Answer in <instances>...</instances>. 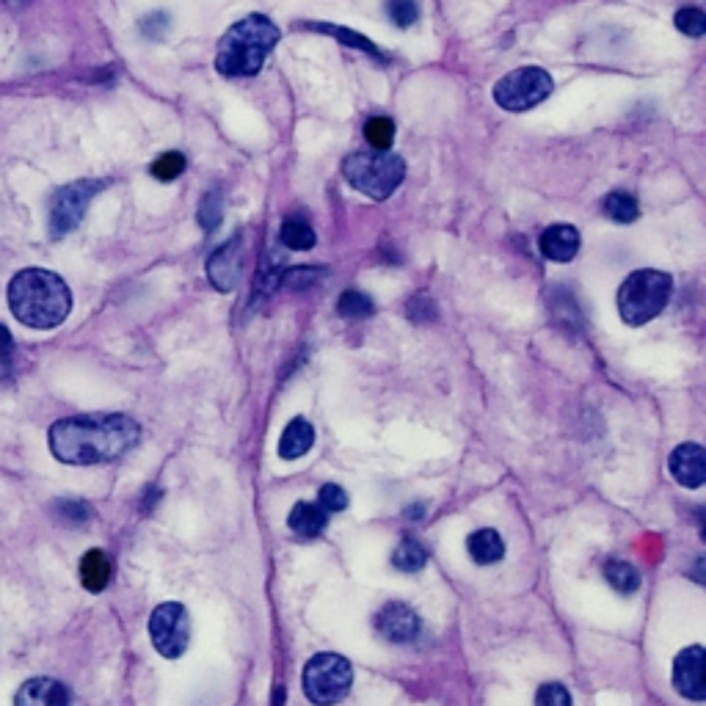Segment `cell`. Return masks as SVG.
<instances>
[{
  "instance_id": "6da1fadb",
  "label": "cell",
  "mask_w": 706,
  "mask_h": 706,
  "mask_svg": "<svg viewBox=\"0 0 706 706\" xmlns=\"http://www.w3.org/2000/svg\"><path fill=\"white\" fill-rule=\"evenodd\" d=\"M141 425L127 414H78L58 420L50 433V453L69 467L111 464L133 450Z\"/></svg>"
},
{
  "instance_id": "7a4b0ae2",
  "label": "cell",
  "mask_w": 706,
  "mask_h": 706,
  "mask_svg": "<svg viewBox=\"0 0 706 706\" xmlns=\"http://www.w3.org/2000/svg\"><path fill=\"white\" fill-rule=\"evenodd\" d=\"M6 298L14 318L28 329H56L72 309L67 282L45 268H25L14 274Z\"/></svg>"
},
{
  "instance_id": "3957f363",
  "label": "cell",
  "mask_w": 706,
  "mask_h": 706,
  "mask_svg": "<svg viewBox=\"0 0 706 706\" xmlns=\"http://www.w3.org/2000/svg\"><path fill=\"white\" fill-rule=\"evenodd\" d=\"M279 28L262 14H249L221 36L216 69L227 78H251L265 67V58L279 42Z\"/></svg>"
},
{
  "instance_id": "277c9868",
  "label": "cell",
  "mask_w": 706,
  "mask_h": 706,
  "mask_svg": "<svg viewBox=\"0 0 706 706\" xmlns=\"http://www.w3.org/2000/svg\"><path fill=\"white\" fill-rule=\"evenodd\" d=\"M673 296V279L654 268H643L624 279L618 287V315L627 326H643L668 307Z\"/></svg>"
},
{
  "instance_id": "5b68a950",
  "label": "cell",
  "mask_w": 706,
  "mask_h": 706,
  "mask_svg": "<svg viewBox=\"0 0 706 706\" xmlns=\"http://www.w3.org/2000/svg\"><path fill=\"white\" fill-rule=\"evenodd\" d=\"M342 174L353 191L370 199H389L406 177V163L395 152H353L342 160Z\"/></svg>"
},
{
  "instance_id": "8992f818",
  "label": "cell",
  "mask_w": 706,
  "mask_h": 706,
  "mask_svg": "<svg viewBox=\"0 0 706 706\" xmlns=\"http://www.w3.org/2000/svg\"><path fill=\"white\" fill-rule=\"evenodd\" d=\"M301 684H304V695L309 698V704H315V706L340 704L353 684L351 662L345 660L342 654L320 651V654H315V657L304 665Z\"/></svg>"
},
{
  "instance_id": "52a82bcc",
  "label": "cell",
  "mask_w": 706,
  "mask_h": 706,
  "mask_svg": "<svg viewBox=\"0 0 706 706\" xmlns=\"http://www.w3.org/2000/svg\"><path fill=\"white\" fill-rule=\"evenodd\" d=\"M552 89H555V80H552L547 69L519 67L497 80L494 103L505 108V111L522 114V111H530V108L544 103L552 94Z\"/></svg>"
},
{
  "instance_id": "ba28073f",
  "label": "cell",
  "mask_w": 706,
  "mask_h": 706,
  "mask_svg": "<svg viewBox=\"0 0 706 706\" xmlns=\"http://www.w3.org/2000/svg\"><path fill=\"white\" fill-rule=\"evenodd\" d=\"M105 180H78L64 188H58L50 196V238H67L72 229L80 227V221L86 216V210L92 205V199L105 188Z\"/></svg>"
},
{
  "instance_id": "9c48e42d",
  "label": "cell",
  "mask_w": 706,
  "mask_h": 706,
  "mask_svg": "<svg viewBox=\"0 0 706 706\" xmlns=\"http://www.w3.org/2000/svg\"><path fill=\"white\" fill-rule=\"evenodd\" d=\"M149 638L160 657L166 660L183 657L191 640V618L183 604L166 602L155 607L149 615Z\"/></svg>"
},
{
  "instance_id": "30bf717a",
  "label": "cell",
  "mask_w": 706,
  "mask_h": 706,
  "mask_svg": "<svg viewBox=\"0 0 706 706\" xmlns=\"http://www.w3.org/2000/svg\"><path fill=\"white\" fill-rule=\"evenodd\" d=\"M673 687L690 701L706 698V651L704 646H687L673 662Z\"/></svg>"
},
{
  "instance_id": "8fae6325",
  "label": "cell",
  "mask_w": 706,
  "mask_h": 706,
  "mask_svg": "<svg viewBox=\"0 0 706 706\" xmlns=\"http://www.w3.org/2000/svg\"><path fill=\"white\" fill-rule=\"evenodd\" d=\"M243 274V235H232L227 243H221V249H216L207 260V279L213 282L216 290H235Z\"/></svg>"
},
{
  "instance_id": "7c38bea8",
  "label": "cell",
  "mask_w": 706,
  "mask_h": 706,
  "mask_svg": "<svg viewBox=\"0 0 706 706\" xmlns=\"http://www.w3.org/2000/svg\"><path fill=\"white\" fill-rule=\"evenodd\" d=\"M376 632L389 643H411L417 640L422 629L420 615L411 610L409 604L389 602L376 613Z\"/></svg>"
},
{
  "instance_id": "4fadbf2b",
  "label": "cell",
  "mask_w": 706,
  "mask_h": 706,
  "mask_svg": "<svg viewBox=\"0 0 706 706\" xmlns=\"http://www.w3.org/2000/svg\"><path fill=\"white\" fill-rule=\"evenodd\" d=\"M668 469L679 486L701 489L706 483V450L695 442H684L671 453Z\"/></svg>"
},
{
  "instance_id": "5bb4252c",
  "label": "cell",
  "mask_w": 706,
  "mask_h": 706,
  "mask_svg": "<svg viewBox=\"0 0 706 706\" xmlns=\"http://www.w3.org/2000/svg\"><path fill=\"white\" fill-rule=\"evenodd\" d=\"M69 690L58 679L50 676H36L17 690L14 706H67Z\"/></svg>"
},
{
  "instance_id": "9a60e30c",
  "label": "cell",
  "mask_w": 706,
  "mask_h": 706,
  "mask_svg": "<svg viewBox=\"0 0 706 706\" xmlns=\"http://www.w3.org/2000/svg\"><path fill=\"white\" fill-rule=\"evenodd\" d=\"M580 232L571 227V224H555V227L544 229V235L538 240L541 254L552 262H569L577 257L580 251Z\"/></svg>"
},
{
  "instance_id": "2e32d148",
  "label": "cell",
  "mask_w": 706,
  "mask_h": 706,
  "mask_svg": "<svg viewBox=\"0 0 706 706\" xmlns=\"http://www.w3.org/2000/svg\"><path fill=\"white\" fill-rule=\"evenodd\" d=\"M315 445V428L312 422L304 420V417H296V420L287 422V428L282 431V439H279V456L285 461H296V458L307 456L309 450Z\"/></svg>"
},
{
  "instance_id": "e0dca14e",
  "label": "cell",
  "mask_w": 706,
  "mask_h": 706,
  "mask_svg": "<svg viewBox=\"0 0 706 706\" xmlns=\"http://www.w3.org/2000/svg\"><path fill=\"white\" fill-rule=\"evenodd\" d=\"M326 519H329V513L323 511L318 502H296L287 516V527L298 538H315L326 530Z\"/></svg>"
},
{
  "instance_id": "ac0fdd59",
  "label": "cell",
  "mask_w": 706,
  "mask_h": 706,
  "mask_svg": "<svg viewBox=\"0 0 706 706\" xmlns=\"http://www.w3.org/2000/svg\"><path fill=\"white\" fill-rule=\"evenodd\" d=\"M467 552L469 558L475 560L478 566H491V563H500L502 555H505V544L497 530L491 527H483V530H475L472 536L467 538Z\"/></svg>"
},
{
  "instance_id": "d6986e66",
  "label": "cell",
  "mask_w": 706,
  "mask_h": 706,
  "mask_svg": "<svg viewBox=\"0 0 706 706\" xmlns=\"http://www.w3.org/2000/svg\"><path fill=\"white\" fill-rule=\"evenodd\" d=\"M285 274V257L279 249L262 251L260 268H257V279H254V298H268L274 293V287L282 282Z\"/></svg>"
},
{
  "instance_id": "ffe728a7",
  "label": "cell",
  "mask_w": 706,
  "mask_h": 706,
  "mask_svg": "<svg viewBox=\"0 0 706 706\" xmlns=\"http://www.w3.org/2000/svg\"><path fill=\"white\" fill-rule=\"evenodd\" d=\"M111 580V563L105 558L103 549H89L80 560V582L83 588L92 593L105 591V585Z\"/></svg>"
},
{
  "instance_id": "44dd1931",
  "label": "cell",
  "mask_w": 706,
  "mask_h": 706,
  "mask_svg": "<svg viewBox=\"0 0 706 706\" xmlns=\"http://www.w3.org/2000/svg\"><path fill=\"white\" fill-rule=\"evenodd\" d=\"M279 240L282 246L293 251H307L315 246V229L309 227V221L304 216H287L282 229H279Z\"/></svg>"
},
{
  "instance_id": "7402d4cb",
  "label": "cell",
  "mask_w": 706,
  "mask_h": 706,
  "mask_svg": "<svg viewBox=\"0 0 706 706\" xmlns=\"http://www.w3.org/2000/svg\"><path fill=\"white\" fill-rule=\"evenodd\" d=\"M307 28H312V31H320V34L334 36V39H340L345 47H353V50H362V53H367V56L387 61V56L378 50V45H373L367 36L356 34V31H348V28H340V25H329V23H307Z\"/></svg>"
},
{
  "instance_id": "603a6c76",
  "label": "cell",
  "mask_w": 706,
  "mask_h": 706,
  "mask_svg": "<svg viewBox=\"0 0 706 706\" xmlns=\"http://www.w3.org/2000/svg\"><path fill=\"white\" fill-rule=\"evenodd\" d=\"M604 577H607V582L613 585L615 591L624 593V596H632V593H638L640 588L638 569H635L632 563H627V560H607V563H604Z\"/></svg>"
},
{
  "instance_id": "cb8c5ba5",
  "label": "cell",
  "mask_w": 706,
  "mask_h": 706,
  "mask_svg": "<svg viewBox=\"0 0 706 706\" xmlns=\"http://www.w3.org/2000/svg\"><path fill=\"white\" fill-rule=\"evenodd\" d=\"M425 560H428V552H425V547H422L420 541H414V538H403L398 547H395V552H392V566L398 571H403V574L420 571L422 566H425Z\"/></svg>"
},
{
  "instance_id": "d4e9b609",
  "label": "cell",
  "mask_w": 706,
  "mask_h": 706,
  "mask_svg": "<svg viewBox=\"0 0 706 706\" xmlns=\"http://www.w3.org/2000/svg\"><path fill=\"white\" fill-rule=\"evenodd\" d=\"M602 210H604V216L613 218V221H618V224H632V221H638L640 216L638 199H635L632 194H627V191H615V194L607 196Z\"/></svg>"
},
{
  "instance_id": "484cf974",
  "label": "cell",
  "mask_w": 706,
  "mask_h": 706,
  "mask_svg": "<svg viewBox=\"0 0 706 706\" xmlns=\"http://www.w3.org/2000/svg\"><path fill=\"white\" fill-rule=\"evenodd\" d=\"M337 309H340L342 318L362 320L370 318V315L376 312V304H373V298L365 296L362 290H345L340 296V301H337Z\"/></svg>"
},
{
  "instance_id": "4316f807",
  "label": "cell",
  "mask_w": 706,
  "mask_h": 706,
  "mask_svg": "<svg viewBox=\"0 0 706 706\" xmlns=\"http://www.w3.org/2000/svg\"><path fill=\"white\" fill-rule=\"evenodd\" d=\"M365 138L370 147H376V152H387V149L392 147V141H395V125H392V119H387V116H373V119H367Z\"/></svg>"
},
{
  "instance_id": "83f0119b",
  "label": "cell",
  "mask_w": 706,
  "mask_h": 706,
  "mask_svg": "<svg viewBox=\"0 0 706 706\" xmlns=\"http://www.w3.org/2000/svg\"><path fill=\"white\" fill-rule=\"evenodd\" d=\"M221 216H224V199H221V191H207L205 199L199 202V210H196V221L199 227L205 232H213V229L221 224Z\"/></svg>"
},
{
  "instance_id": "f1b7e54d",
  "label": "cell",
  "mask_w": 706,
  "mask_h": 706,
  "mask_svg": "<svg viewBox=\"0 0 706 706\" xmlns=\"http://www.w3.org/2000/svg\"><path fill=\"white\" fill-rule=\"evenodd\" d=\"M185 155L183 152H163L152 166H149V171H152V177H158L160 183H171V180H177L180 174L185 171Z\"/></svg>"
},
{
  "instance_id": "f546056e",
  "label": "cell",
  "mask_w": 706,
  "mask_h": 706,
  "mask_svg": "<svg viewBox=\"0 0 706 706\" xmlns=\"http://www.w3.org/2000/svg\"><path fill=\"white\" fill-rule=\"evenodd\" d=\"M387 14L395 25L409 28L411 23H417L420 6H417V0H387Z\"/></svg>"
},
{
  "instance_id": "4dcf8cb0",
  "label": "cell",
  "mask_w": 706,
  "mask_h": 706,
  "mask_svg": "<svg viewBox=\"0 0 706 706\" xmlns=\"http://www.w3.org/2000/svg\"><path fill=\"white\" fill-rule=\"evenodd\" d=\"M318 279H323V271L320 268H309V265H298V268H290L282 274V285L290 287V290H307L312 287Z\"/></svg>"
},
{
  "instance_id": "1f68e13d",
  "label": "cell",
  "mask_w": 706,
  "mask_h": 706,
  "mask_svg": "<svg viewBox=\"0 0 706 706\" xmlns=\"http://www.w3.org/2000/svg\"><path fill=\"white\" fill-rule=\"evenodd\" d=\"M56 513L67 524H83L92 519V505L80 500H61L56 502Z\"/></svg>"
},
{
  "instance_id": "d6a6232c",
  "label": "cell",
  "mask_w": 706,
  "mask_h": 706,
  "mask_svg": "<svg viewBox=\"0 0 706 706\" xmlns=\"http://www.w3.org/2000/svg\"><path fill=\"white\" fill-rule=\"evenodd\" d=\"M318 505L326 513H342L348 508V494L337 483H326L318 494Z\"/></svg>"
},
{
  "instance_id": "836d02e7",
  "label": "cell",
  "mask_w": 706,
  "mask_h": 706,
  "mask_svg": "<svg viewBox=\"0 0 706 706\" xmlns=\"http://www.w3.org/2000/svg\"><path fill=\"white\" fill-rule=\"evenodd\" d=\"M676 28L687 36H704L706 34V14L701 9H682L676 14Z\"/></svg>"
},
{
  "instance_id": "e575fe53",
  "label": "cell",
  "mask_w": 706,
  "mask_h": 706,
  "mask_svg": "<svg viewBox=\"0 0 706 706\" xmlns=\"http://www.w3.org/2000/svg\"><path fill=\"white\" fill-rule=\"evenodd\" d=\"M536 706H571V695L563 684L547 682L538 687Z\"/></svg>"
},
{
  "instance_id": "d590c367",
  "label": "cell",
  "mask_w": 706,
  "mask_h": 706,
  "mask_svg": "<svg viewBox=\"0 0 706 706\" xmlns=\"http://www.w3.org/2000/svg\"><path fill=\"white\" fill-rule=\"evenodd\" d=\"M12 353H14L12 331L6 329V326H0V370H3V373H9V367H12Z\"/></svg>"
}]
</instances>
